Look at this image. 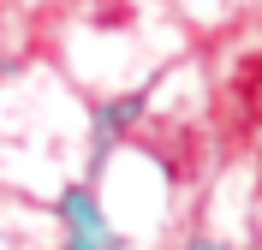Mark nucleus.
I'll return each mask as SVG.
<instances>
[]
</instances>
